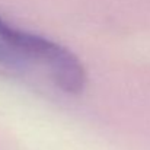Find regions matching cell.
Here are the masks:
<instances>
[{"label":"cell","mask_w":150,"mask_h":150,"mask_svg":"<svg viewBox=\"0 0 150 150\" xmlns=\"http://www.w3.org/2000/svg\"><path fill=\"white\" fill-rule=\"evenodd\" d=\"M25 60L18 55L16 52L7 48L4 44L0 42V64H6V66H18V64H22Z\"/></svg>","instance_id":"6da1fadb"}]
</instances>
